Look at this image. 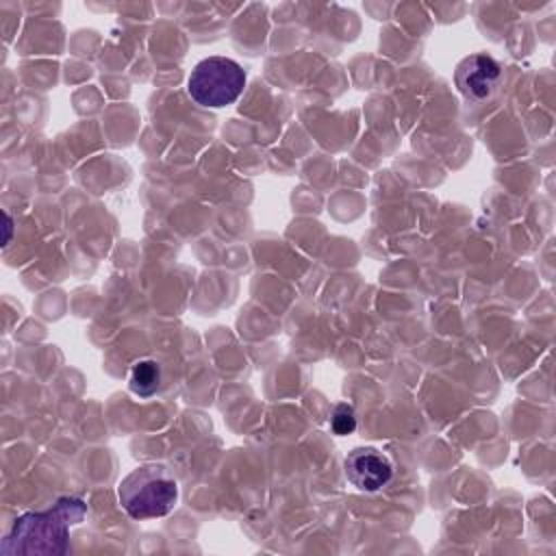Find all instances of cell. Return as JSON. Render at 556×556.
Listing matches in <instances>:
<instances>
[{
	"mask_svg": "<svg viewBox=\"0 0 556 556\" xmlns=\"http://www.w3.org/2000/svg\"><path fill=\"white\" fill-rule=\"evenodd\" d=\"M85 513L87 504L80 497H59L48 510L24 513L2 541V554H67L70 528L78 526Z\"/></svg>",
	"mask_w": 556,
	"mask_h": 556,
	"instance_id": "1",
	"label": "cell"
},
{
	"mask_svg": "<svg viewBox=\"0 0 556 556\" xmlns=\"http://www.w3.org/2000/svg\"><path fill=\"white\" fill-rule=\"evenodd\" d=\"M117 497L132 519L165 517L178 502V484L163 465H141L119 482Z\"/></svg>",
	"mask_w": 556,
	"mask_h": 556,
	"instance_id": "2",
	"label": "cell"
},
{
	"mask_svg": "<svg viewBox=\"0 0 556 556\" xmlns=\"http://www.w3.org/2000/svg\"><path fill=\"white\" fill-rule=\"evenodd\" d=\"M245 87V70L228 56L202 59L187 80L189 96L208 109H222L232 104Z\"/></svg>",
	"mask_w": 556,
	"mask_h": 556,
	"instance_id": "3",
	"label": "cell"
},
{
	"mask_svg": "<svg viewBox=\"0 0 556 556\" xmlns=\"http://www.w3.org/2000/svg\"><path fill=\"white\" fill-rule=\"evenodd\" d=\"M458 91L473 102L491 98L502 80V65L486 52H476L465 56L454 72Z\"/></svg>",
	"mask_w": 556,
	"mask_h": 556,
	"instance_id": "4",
	"label": "cell"
},
{
	"mask_svg": "<svg viewBox=\"0 0 556 556\" xmlns=\"http://www.w3.org/2000/svg\"><path fill=\"white\" fill-rule=\"evenodd\" d=\"M345 476L348 480L365 493H374L380 491L382 486H387L393 478V465L389 460V456L376 447H354L348 456H345Z\"/></svg>",
	"mask_w": 556,
	"mask_h": 556,
	"instance_id": "5",
	"label": "cell"
},
{
	"mask_svg": "<svg viewBox=\"0 0 556 556\" xmlns=\"http://www.w3.org/2000/svg\"><path fill=\"white\" fill-rule=\"evenodd\" d=\"M128 387L139 397H150L161 387V365L152 358L137 361L128 374Z\"/></svg>",
	"mask_w": 556,
	"mask_h": 556,
	"instance_id": "6",
	"label": "cell"
},
{
	"mask_svg": "<svg viewBox=\"0 0 556 556\" xmlns=\"http://www.w3.org/2000/svg\"><path fill=\"white\" fill-rule=\"evenodd\" d=\"M330 428L334 434H352L356 430V413L350 404L341 402L330 413Z\"/></svg>",
	"mask_w": 556,
	"mask_h": 556,
	"instance_id": "7",
	"label": "cell"
},
{
	"mask_svg": "<svg viewBox=\"0 0 556 556\" xmlns=\"http://www.w3.org/2000/svg\"><path fill=\"white\" fill-rule=\"evenodd\" d=\"M4 230H7V235H4V245H7L11 241V232H13V219L9 213H4Z\"/></svg>",
	"mask_w": 556,
	"mask_h": 556,
	"instance_id": "8",
	"label": "cell"
}]
</instances>
